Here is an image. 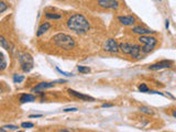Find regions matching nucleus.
<instances>
[{"mask_svg":"<svg viewBox=\"0 0 176 132\" xmlns=\"http://www.w3.org/2000/svg\"><path fill=\"white\" fill-rule=\"evenodd\" d=\"M67 27L71 31L75 32L77 34H84L90 28V24L83 14L76 13L73 14L67 21Z\"/></svg>","mask_w":176,"mask_h":132,"instance_id":"f257e3e1","label":"nucleus"},{"mask_svg":"<svg viewBox=\"0 0 176 132\" xmlns=\"http://www.w3.org/2000/svg\"><path fill=\"white\" fill-rule=\"evenodd\" d=\"M172 116H173L174 118H176V110H174V111L172 112Z\"/></svg>","mask_w":176,"mask_h":132,"instance_id":"7c9ffc66","label":"nucleus"},{"mask_svg":"<svg viewBox=\"0 0 176 132\" xmlns=\"http://www.w3.org/2000/svg\"><path fill=\"white\" fill-rule=\"evenodd\" d=\"M5 129H8V130H12V131H16V130H18V127L17 125H3L1 129H0V131H3V130H5Z\"/></svg>","mask_w":176,"mask_h":132,"instance_id":"412c9836","label":"nucleus"},{"mask_svg":"<svg viewBox=\"0 0 176 132\" xmlns=\"http://www.w3.org/2000/svg\"><path fill=\"white\" fill-rule=\"evenodd\" d=\"M78 72L82 74H86V73H89L90 69L88 66H78Z\"/></svg>","mask_w":176,"mask_h":132,"instance_id":"a211bd4d","label":"nucleus"},{"mask_svg":"<svg viewBox=\"0 0 176 132\" xmlns=\"http://www.w3.org/2000/svg\"><path fill=\"white\" fill-rule=\"evenodd\" d=\"M172 62L171 61H161L158 63L152 64V65L149 66V69H152V71H158V69H169L172 67Z\"/></svg>","mask_w":176,"mask_h":132,"instance_id":"0eeeda50","label":"nucleus"},{"mask_svg":"<svg viewBox=\"0 0 176 132\" xmlns=\"http://www.w3.org/2000/svg\"><path fill=\"white\" fill-rule=\"evenodd\" d=\"M56 71L58 72V73H61L62 75H65V76H73V74H71V73H65V72H63V71H61L58 67H56Z\"/></svg>","mask_w":176,"mask_h":132,"instance_id":"a878e982","label":"nucleus"},{"mask_svg":"<svg viewBox=\"0 0 176 132\" xmlns=\"http://www.w3.org/2000/svg\"><path fill=\"white\" fill-rule=\"evenodd\" d=\"M140 111L144 112V114H154V112L152 111L151 109H149V108H145V107H141V108H140Z\"/></svg>","mask_w":176,"mask_h":132,"instance_id":"5701e85b","label":"nucleus"},{"mask_svg":"<svg viewBox=\"0 0 176 132\" xmlns=\"http://www.w3.org/2000/svg\"><path fill=\"white\" fill-rule=\"evenodd\" d=\"M132 31L134 34H139V35H148V34H151V33H154V31H151V30L141 27V25L140 27H134L132 29Z\"/></svg>","mask_w":176,"mask_h":132,"instance_id":"1a4fd4ad","label":"nucleus"},{"mask_svg":"<svg viewBox=\"0 0 176 132\" xmlns=\"http://www.w3.org/2000/svg\"><path fill=\"white\" fill-rule=\"evenodd\" d=\"M45 17L48 19H53V20H58V19H61L62 18V16H61V14H54V13H45Z\"/></svg>","mask_w":176,"mask_h":132,"instance_id":"f3484780","label":"nucleus"},{"mask_svg":"<svg viewBox=\"0 0 176 132\" xmlns=\"http://www.w3.org/2000/svg\"><path fill=\"white\" fill-rule=\"evenodd\" d=\"M98 5H99V7L103 8V9L117 10L118 8H119V3H118V0H99Z\"/></svg>","mask_w":176,"mask_h":132,"instance_id":"423d86ee","label":"nucleus"},{"mask_svg":"<svg viewBox=\"0 0 176 132\" xmlns=\"http://www.w3.org/2000/svg\"><path fill=\"white\" fill-rule=\"evenodd\" d=\"M0 45H1V48H6L7 51L11 50V48H10V44L6 41V39L3 37H0Z\"/></svg>","mask_w":176,"mask_h":132,"instance_id":"dca6fc26","label":"nucleus"},{"mask_svg":"<svg viewBox=\"0 0 176 132\" xmlns=\"http://www.w3.org/2000/svg\"><path fill=\"white\" fill-rule=\"evenodd\" d=\"M103 50L109 53H118L120 51V48H119V44L117 43L116 40L109 39L103 44Z\"/></svg>","mask_w":176,"mask_h":132,"instance_id":"39448f33","label":"nucleus"},{"mask_svg":"<svg viewBox=\"0 0 176 132\" xmlns=\"http://www.w3.org/2000/svg\"><path fill=\"white\" fill-rule=\"evenodd\" d=\"M54 86H55V83H53V82L40 83V84H38L35 87H33L32 93H41V91L45 90V89H48V88H52V87H54Z\"/></svg>","mask_w":176,"mask_h":132,"instance_id":"6e6552de","label":"nucleus"},{"mask_svg":"<svg viewBox=\"0 0 176 132\" xmlns=\"http://www.w3.org/2000/svg\"><path fill=\"white\" fill-rule=\"evenodd\" d=\"M6 66H7V63H6V58H5V55L1 53V71L6 69Z\"/></svg>","mask_w":176,"mask_h":132,"instance_id":"b1692460","label":"nucleus"},{"mask_svg":"<svg viewBox=\"0 0 176 132\" xmlns=\"http://www.w3.org/2000/svg\"><path fill=\"white\" fill-rule=\"evenodd\" d=\"M42 114H31L30 118H41Z\"/></svg>","mask_w":176,"mask_h":132,"instance_id":"cd10ccee","label":"nucleus"},{"mask_svg":"<svg viewBox=\"0 0 176 132\" xmlns=\"http://www.w3.org/2000/svg\"><path fill=\"white\" fill-rule=\"evenodd\" d=\"M68 93L71 94L72 96H74V97H76V98H79V99H82V100H90V101L94 100V98L90 97V96L84 95V94H80V93H77V91L73 90V89H68Z\"/></svg>","mask_w":176,"mask_h":132,"instance_id":"9d476101","label":"nucleus"},{"mask_svg":"<svg viewBox=\"0 0 176 132\" xmlns=\"http://www.w3.org/2000/svg\"><path fill=\"white\" fill-rule=\"evenodd\" d=\"M139 42L142 44V52L143 53H150L154 48H155L158 40L153 37H148V35H140Z\"/></svg>","mask_w":176,"mask_h":132,"instance_id":"20e7f679","label":"nucleus"},{"mask_svg":"<svg viewBox=\"0 0 176 132\" xmlns=\"http://www.w3.org/2000/svg\"><path fill=\"white\" fill-rule=\"evenodd\" d=\"M18 59H19V63H20L21 69H22V71L24 73H29L33 69V58L29 53L19 52Z\"/></svg>","mask_w":176,"mask_h":132,"instance_id":"7ed1b4c3","label":"nucleus"},{"mask_svg":"<svg viewBox=\"0 0 176 132\" xmlns=\"http://www.w3.org/2000/svg\"><path fill=\"white\" fill-rule=\"evenodd\" d=\"M77 108H67V109H64V112H69V111H76Z\"/></svg>","mask_w":176,"mask_h":132,"instance_id":"bb28decb","label":"nucleus"},{"mask_svg":"<svg viewBox=\"0 0 176 132\" xmlns=\"http://www.w3.org/2000/svg\"><path fill=\"white\" fill-rule=\"evenodd\" d=\"M23 80H24V76L18 75V74H16V75L13 76V82L14 83H18V84H20V83H22Z\"/></svg>","mask_w":176,"mask_h":132,"instance_id":"6ab92c4d","label":"nucleus"},{"mask_svg":"<svg viewBox=\"0 0 176 132\" xmlns=\"http://www.w3.org/2000/svg\"><path fill=\"white\" fill-rule=\"evenodd\" d=\"M103 108H109V107H112V105H110V104H103Z\"/></svg>","mask_w":176,"mask_h":132,"instance_id":"c85d7f7f","label":"nucleus"},{"mask_svg":"<svg viewBox=\"0 0 176 132\" xmlns=\"http://www.w3.org/2000/svg\"><path fill=\"white\" fill-rule=\"evenodd\" d=\"M118 20L123 25H132V24H134V22H135L134 17H132V16H123V17L121 16L118 18Z\"/></svg>","mask_w":176,"mask_h":132,"instance_id":"9b49d317","label":"nucleus"},{"mask_svg":"<svg viewBox=\"0 0 176 132\" xmlns=\"http://www.w3.org/2000/svg\"><path fill=\"white\" fill-rule=\"evenodd\" d=\"M165 27H166V29H168V27H169V21H168V20H166V23H165Z\"/></svg>","mask_w":176,"mask_h":132,"instance_id":"c756f323","label":"nucleus"},{"mask_svg":"<svg viewBox=\"0 0 176 132\" xmlns=\"http://www.w3.org/2000/svg\"><path fill=\"white\" fill-rule=\"evenodd\" d=\"M53 42L57 48H62L65 51H69L74 48L75 46V41L71 35H67L65 33H58V34L53 37Z\"/></svg>","mask_w":176,"mask_h":132,"instance_id":"f03ea898","label":"nucleus"},{"mask_svg":"<svg viewBox=\"0 0 176 132\" xmlns=\"http://www.w3.org/2000/svg\"><path fill=\"white\" fill-rule=\"evenodd\" d=\"M133 44L131 43H127V42H122V43L119 44V48L123 54H130L131 50H132Z\"/></svg>","mask_w":176,"mask_h":132,"instance_id":"f8f14e48","label":"nucleus"},{"mask_svg":"<svg viewBox=\"0 0 176 132\" xmlns=\"http://www.w3.org/2000/svg\"><path fill=\"white\" fill-rule=\"evenodd\" d=\"M35 101V96L31 95V94H24L20 97V103L25 104V103H33Z\"/></svg>","mask_w":176,"mask_h":132,"instance_id":"4468645a","label":"nucleus"},{"mask_svg":"<svg viewBox=\"0 0 176 132\" xmlns=\"http://www.w3.org/2000/svg\"><path fill=\"white\" fill-rule=\"evenodd\" d=\"M139 90L141 91V93H149V87L146 86L145 84H141L139 86Z\"/></svg>","mask_w":176,"mask_h":132,"instance_id":"aec40b11","label":"nucleus"},{"mask_svg":"<svg viewBox=\"0 0 176 132\" xmlns=\"http://www.w3.org/2000/svg\"><path fill=\"white\" fill-rule=\"evenodd\" d=\"M51 28V24L48 22H44L43 24H41L40 25V28H39V30H38V33H37V35L38 37H41L42 34H44L46 31H48V29Z\"/></svg>","mask_w":176,"mask_h":132,"instance_id":"2eb2a0df","label":"nucleus"},{"mask_svg":"<svg viewBox=\"0 0 176 132\" xmlns=\"http://www.w3.org/2000/svg\"><path fill=\"white\" fill-rule=\"evenodd\" d=\"M141 48H142L141 46L137 45V44H133V46H132V50H131L130 55L133 57V58H135V59L140 58V57H141V51H142Z\"/></svg>","mask_w":176,"mask_h":132,"instance_id":"ddd939ff","label":"nucleus"},{"mask_svg":"<svg viewBox=\"0 0 176 132\" xmlns=\"http://www.w3.org/2000/svg\"><path fill=\"white\" fill-rule=\"evenodd\" d=\"M6 9H7V5L3 1H1L0 3V13H3L6 11Z\"/></svg>","mask_w":176,"mask_h":132,"instance_id":"393cba45","label":"nucleus"},{"mask_svg":"<svg viewBox=\"0 0 176 132\" xmlns=\"http://www.w3.org/2000/svg\"><path fill=\"white\" fill-rule=\"evenodd\" d=\"M33 127H34V124L32 122H23L21 124V128H23V129H31Z\"/></svg>","mask_w":176,"mask_h":132,"instance_id":"4be33fe9","label":"nucleus"}]
</instances>
